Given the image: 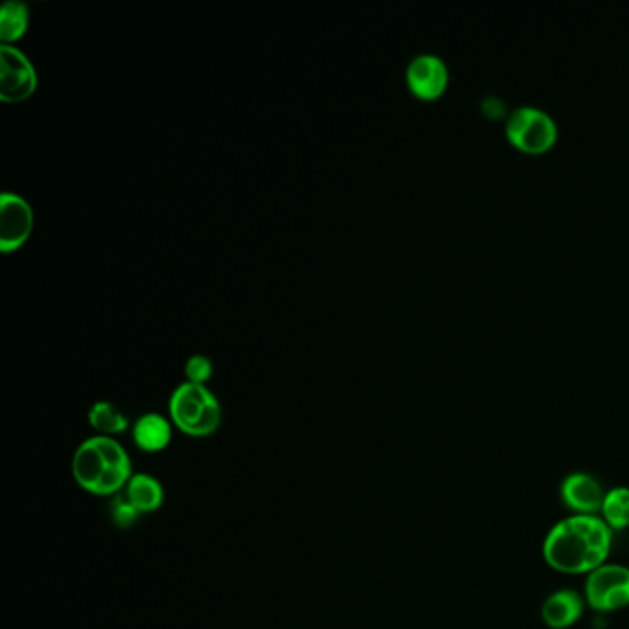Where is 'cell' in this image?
<instances>
[{"instance_id": "cell-5", "label": "cell", "mask_w": 629, "mask_h": 629, "mask_svg": "<svg viewBox=\"0 0 629 629\" xmlns=\"http://www.w3.org/2000/svg\"><path fill=\"white\" fill-rule=\"evenodd\" d=\"M585 600L594 612L612 613L629 606V569L602 565L588 576Z\"/></svg>"}, {"instance_id": "cell-8", "label": "cell", "mask_w": 629, "mask_h": 629, "mask_svg": "<svg viewBox=\"0 0 629 629\" xmlns=\"http://www.w3.org/2000/svg\"><path fill=\"white\" fill-rule=\"evenodd\" d=\"M407 82L414 95L428 100L444 93L449 82V72L438 56H415L414 60L408 63Z\"/></svg>"}, {"instance_id": "cell-2", "label": "cell", "mask_w": 629, "mask_h": 629, "mask_svg": "<svg viewBox=\"0 0 629 629\" xmlns=\"http://www.w3.org/2000/svg\"><path fill=\"white\" fill-rule=\"evenodd\" d=\"M71 471L74 482L95 497H113L133 476L130 455L109 436H93L80 444Z\"/></svg>"}, {"instance_id": "cell-14", "label": "cell", "mask_w": 629, "mask_h": 629, "mask_svg": "<svg viewBox=\"0 0 629 629\" xmlns=\"http://www.w3.org/2000/svg\"><path fill=\"white\" fill-rule=\"evenodd\" d=\"M87 421L100 436H109V438L126 432L128 426H130V421H128L124 412L109 401H96L89 408Z\"/></svg>"}, {"instance_id": "cell-13", "label": "cell", "mask_w": 629, "mask_h": 629, "mask_svg": "<svg viewBox=\"0 0 629 629\" xmlns=\"http://www.w3.org/2000/svg\"><path fill=\"white\" fill-rule=\"evenodd\" d=\"M31 26V8L23 0H8L0 10V41L12 45L26 34Z\"/></svg>"}, {"instance_id": "cell-1", "label": "cell", "mask_w": 629, "mask_h": 629, "mask_svg": "<svg viewBox=\"0 0 629 629\" xmlns=\"http://www.w3.org/2000/svg\"><path fill=\"white\" fill-rule=\"evenodd\" d=\"M613 532L596 516H570L552 528L543 543L546 565L561 574H591L606 565Z\"/></svg>"}, {"instance_id": "cell-16", "label": "cell", "mask_w": 629, "mask_h": 629, "mask_svg": "<svg viewBox=\"0 0 629 629\" xmlns=\"http://www.w3.org/2000/svg\"><path fill=\"white\" fill-rule=\"evenodd\" d=\"M109 517L119 530H130L138 521V513L126 497H114L109 504Z\"/></svg>"}, {"instance_id": "cell-10", "label": "cell", "mask_w": 629, "mask_h": 629, "mask_svg": "<svg viewBox=\"0 0 629 629\" xmlns=\"http://www.w3.org/2000/svg\"><path fill=\"white\" fill-rule=\"evenodd\" d=\"M583 609L582 594L572 589H561L545 600L541 617L551 629H569L583 617Z\"/></svg>"}, {"instance_id": "cell-4", "label": "cell", "mask_w": 629, "mask_h": 629, "mask_svg": "<svg viewBox=\"0 0 629 629\" xmlns=\"http://www.w3.org/2000/svg\"><path fill=\"white\" fill-rule=\"evenodd\" d=\"M36 65L23 50L13 45L0 47V100L4 104H21L36 93Z\"/></svg>"}, {"instance_id": "cell-17", "label": "cell", "mask_w": 629, "mask_h": 629, "mask_svg": "<svg viewBox=\"0 0 629 629\" xmlns=\"http://www.w3.org/2000/svg\"><path fill=\"white\" fill-rule=\"evenodd\" d=\"M215 366L209 356L205 354H192L185 362V377L189 383L207 384L213 378Z\"/></svg>"}, {"instance_id": "cell-11", "label": "cell", "mask_w": 629, "mask_h": 629, "mask_svg": "<svg viewBox=\"0 0 629 629\" xmlns=\"http://www.w3.org/2000/svg\"><path fill=\"white\" fill-rule=\"evenodd\" d=\"M133 444L146 455H157L172 441V421L157 412H148L133 423Z\"/></svg>"}, {"instance_id": "cell-12", "label": "cell", "mask_w": 629, "mask_h": 629, "mask_svg": "<svg viewBox=\"0 0 629 629\" xmlns=\"http://www.w3.org/2000/svg\"><path fill=\"white\" fill-rule=\"evenodd\" d=\"M124 497L132 503L133 508L141 513H156L165 504V487L161 482L148 473L133 474L126 486Z\"/></svg>"}, {"instance_id": "cell-6", "label": "cell", "mask_w": 629, "mask_h": 629, "mask_svg": "<svg viewBox=\"0 0 629 629\" xmlns=\"http://www.w3.org/2000/svg\"><path fill=\"white\" fill-rule=\"evenodd\" d=\"M558 128L543 109L522 106L510 114L508 137L527 152H543L556 141Z\"/></svg>"}, {"instance_id": "cell-9", "label": "cell", "mask_w": 629, "mask_h": 629, "mask_svg": "<svg viewBox=\"0 0 629 629\" xmlns=\"http://www.w3.org/2000/svg\"><path fill=\"white\" fill-rule=\"evenodd\" d=\"M561 498L574 516H594L602 510L606 493L598 480L588 473H574L567 476L561 486Z\"/></svg>"}, {"instance_id": "cell-7", "label": "cell", "mask_w": 629, "mask_h": 629, "mask_svg": "<svg viewBox=\"0 0 629 629\" xmlns=\"http://www.w3.org/2000/svg\"><path fill=\"white\" fill-rule=\"evenodd\" d=\"M36 215L31 202L17 192H2L0 198V250L2 253L17 252L34 231Z\"/></svg>"}, {"instance_id": "cell-15", "label": "cell", "mask_w": 629, "mask_h": 629, "mask_svg": "<svg viewBox=\"0 0 629 629\" xmlns=\"http://www.w3.org/2000/svg\"><path fill=\"white\" fill-rule=\"evenodd\" d=\"M604 522L613 530H626L629 528V487H615L606 493L602 504Z\"/></svg>"}, {"instance_id": "cell-3", "label": "cell", "mask_w": 629, "mask_h": 629, "mask_svg": "<svg viewBox=\"0 0 629 629\" xmlns=\"http://www.w3.org/2000/svg\"><path fill=\"white\" fill-rule=\"evenodd\" d=\"M170 421L189 438H209L222 425V404L204 384L181 383L168 401Z\"/></svg>"}]
</instances>
